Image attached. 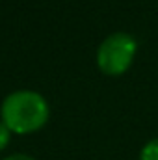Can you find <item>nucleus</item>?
Instances as JSON below:
<instances>
[{
  "label": "nucleus",
  "instance_id": "nucleus-3",
  "mask_svg": "<svg viewBox=\"0 0 158 160\" xmlns=\"http://www.w3.org/2000/svg\"><path fill=\"white\" fill-rule=\"evenodd\" d=\"M140 160H158V138L147 142L140 153Z\"/></svg>",
  "mask_w": 158,
  "mask_h": 160
},
{
  "label": "nucleus",
  "instance_id": "nucleus-2",
  "mask_svg": "<svg viewBox=\"0 0 158 160\" xmlns=\"http://www.w3.org/2000/svg\"><path fill=\"white\" fill-rule=\"evenodd\" d=\"M136 50H138V43L130 34L116 32L99 45L97 65L104 75L110 77L123 75L132 65Z\"/></svg>",
  "mask_w": 158,
  "mask_h": 160
},
{
  "label": "nucleus",
  "instance_id": "nucleus-4",
  "mask_svg": "<svg viewBox=\"0 0 158 160\" xmlns=\"http://www.w3.org/2000/svg\"><path fill=\"white\" fill-rule=\"evenodd\" d=\"M9 136H11V130H9V128L0 121V151L9 143Z\"/></svg>",
  "mask_w": 158,
  "mask_h": 160
},
{
  "label": "nucleus",
  "instance_id": "nucleus-5",
  "mask_svg": "<svg viewBox=\"0 0 158 160\" xmlns=\"http://www.w3.org/2000/svg\"><path fill=\"white\" fill-rule=\"evenodd\" d=\"M2 160H36L34 157H30V155H22V153H17V155H9V157H6V158Z\"/></svg>",
  "mask_w": 158,
  "mask_h": 160
},
{
  "label": "nucleus",
  "instance_id": "nucleus-1",
  "mask_svg": "<svg viewBox=\"0 0 158 160\" xmlns=\"http://www.w3.org/2000/svg\"><path fill=\"white\" fill-rule=\"evenodd\" d=\"M2 123L17 134H30L39 130L48 121V102L32 89H19L9 93L0 106Z\"/></svg>",
  "mask_w": 158,
  "mask_h": 160
}]
</instances>
